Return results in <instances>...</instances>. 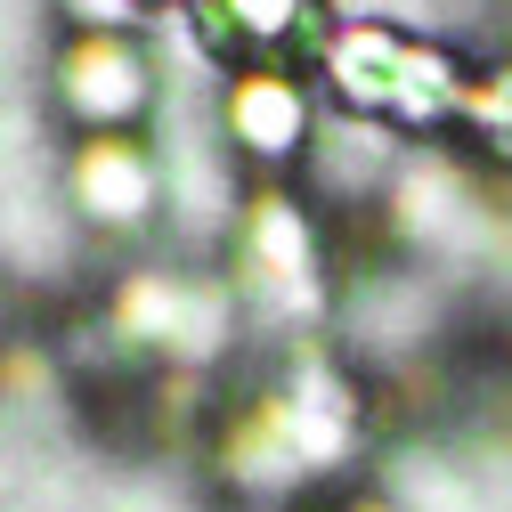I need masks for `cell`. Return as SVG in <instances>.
I'll return each mask as SVG.
<instances>
[{
	"label": "cell",
	"instance_id": "6da1fadb",
	"mask_svg": "<svg viewBox=\"0 0 512 512\" xmlns=\"http://www.w3.org/2000/svg\"><path fill=\"white\" fill-rule=\"evenodd\" d=\"M309 74L334 98V114L382 122V131H399V139H439V131L464 122V98H472L480 66L464 49L431 41V33L382 25V17H342Z\"/></svg>",
	"mask_w": 512,
	"mask_h": 512
},
{
	"label": "cell",
	"instance_id": "7a4b0ae2",
	"mask_svg": "<svg viewBox=\"0 0 512 512\" xmlns=\"http://www.w3.org/2000/svg\"><path fill=\"white\" fill-rule=\"evenodd\" d=\"M228 293L244 317H277V326H309L326 317V220L301 187L261 179L244 187L228 220Z\"/></svg>",
	"mask_w": 512,
	"mask_h": 512
},
{
	"label": "cell",
	"instance_id": "3957f363",
	"mask_svg": "<svg viewBox=\"0 0 512 512\" xmlns=\"http://www.w3.org/2000/svg\"><path fill=\"white\" fill-rule=\"evenodd\" d=\"M236 293L228 277H196V269H131L114 293H106V334L122 350H139L155 366H179V374H204L228 342H236Z\"/></svg>",
	"mask_w": 512,
	"mask_h": 512
},
{
	"label": "cell",
	"instance_id": "277c9868",
	"mask_svg": "<svg viewBox=\"0 0 512 512\" xmlns=\"http://www.w3.org/2000/svg\"><path fill=\"white\" fill-rule=\"evenodd\" d=\"M49 98L74 122V139L98 131H147V114L163 98V57L139 25H106V33H66L49 57Z\"/></svg>",
	"mask_w": 512,
	"mask_h": 512
},
{
	"label": "cell",
	"instance_id": "5b68a950",
	"mask_svg": "<svg viewBox=\"0 0 512 512\" xmlns=\"http://www.w3.org/2000/svg\"><path fill=\"white\" fill-rule=\"evenodd\" d=\"M317 122H326V98H317L309 66H228L220 98H212V131L244 171H301Z\"/></svg>",
	"mask_w": 512,
	"mask_h": 512
},
{
	"label": "cell",
	"instance_id": "8992f818",
	"mask_svg": "<svg viewBox=\"0 0 512 512\" xmlns=\"http://www.w3.org/2000/svg\"><path fill=\"white\" fill-rule=\"evenodd\" d=\"M66 204L90 236H147L171 212V171L147 131H98L66 155Z\"/></svg>",
	"mask_w": 512,
	"mask_h": 512
},
{
	"label": "cell",
	"instance_id": "52a82bcc",
	"mask_svg": "<svg viewBox=\"0 0 512 512\" xmlns=\"http://www.w3.org/2000/svg\"><path fill=\"white\" fill-rule=\"evenodd\" d=\"M187 41L212 66H317L334 41L326 0H187Z\"/></svg>",
	"mask_w": 512,
	"mask_h": 512
},
{
	"label": "cell",
	"instance_id": "ba28073f",
	"mask_svg": "<svg viewBox=\"0 0 512 512\" xmlns=\"http://www.w3.org/2000/svg\"><path fill=\"white\" fill-rule=\"evenodd\" d=\"M106 25H139L131 0H66V33H106Z\"/></svg>",
	"mask_w": 512,
	"mask_h": 512
},
{
	"label": "cell",
	"instance_id": "9c48e42d",
	"mask_svg": "<svg viewBox=\"0 0 512 512\" xmlns=\"http://www.w3.org/2000/svg\"><path fill=\"white\" fill-rule=\"evenodd\" d=\"M139 17H187V0H131Z\"/></svg>",
	"mask_w": 512,
	"mask_h": 512
},
{
	"label": "cell",
	"instance_id": "30bf717a",
	"mask_svg": "<svg viewBox=\"0 0 512 512\" xmlns=\"http://www.w3.org/2000/svg\"><path fill=\"white\" fill-rule=\"evenodd\" d=\"M342 512H391V504H382V496H350Z\"/></svg>",
	"mask_w": 512,
	"mask_h": 512
}]
</instances>
